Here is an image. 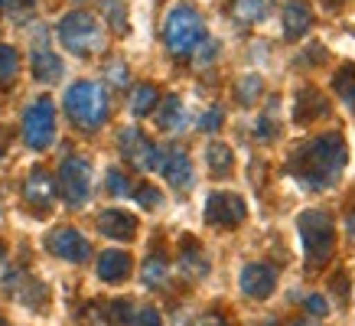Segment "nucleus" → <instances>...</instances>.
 I'll return each mask as SVG.
<instances>
[{
  "label": "nucleus",
  "mask_w": 355,
  "mask_h": 326,
  "mask_svg": "<svg viewBox=\"0 0 355 326\" xmlns=\"http://www.w3.org/2000/svg\"><path fill=\"white\" fill-rule=\"evenodd\" d=\"M345 163H349V147H345L343 134H320L313 141L297 144L287 157V173L297 180L300 186L320 193V189H329V186L339 183Z\"/></svg>",
  "instance_id": "nucleus-1"
},
{
  "label": "nucleus",
  "mask_w": 355,
  "mask_h": 326,
  "mask_svg": "<svg viewBox=\"0 0 355 326\" xmlns=\"http://www.w3.org/2000/svg\"><path fill=\"white\" fill-rule=\"evenodd\" d=\"M108 111H111V98L98 82L82 78L76 85H69V92H65V114H69V121L76 128L98 130L108 121Z\"/></svg>",
  "instance_id": "nucleus-2"
},
{
  "label": "nucleus",
  "mask_w": 355,
  "mask_h": 326,
  "mask_svg": "<svg viewBox=\"0 0 355 326\" xmlns=\"http://www.w3.org/2000/svg\"><path fill=\"white\" fill-rule=\"evenodd\" d=\"M205 40V23L199 17L196 7L189 3H180L166 13V23H163V43L176 59H189V55L199 53V46Z\"/></svg>",
  "instance_id": "nucleus-3"
},
{
  "label": "nucleus",
  "mask_w": 355,
  "mask_h": 326,
  "mask_svg": "<svg viewBox=\"0 0 355 326\" xmlns=\"http://www.w3.org/2000/svg\"><path fill=\"white\" fill-rule=\"evenodd\" d=\"M297 235L303 241V255H306V264L310 268H320L333 258L336 251V228L333 218L320 212V209H306L297 216Z\"/></svg>",
  "instance_id": "nucleus-4"
},
{
  "label": "nucleus",
  "mask_w": 355,
  "mask_h": 326,
  "mask_svg": "<svg viewBox=\"0 0 355 326\" xmlns=\"http://www.w3.org/2000/svg\"><path fill=\"white\" fill-rule=\"evenodd\" d=\"M59 43H62L72 55L88 59V55L101 53V49L108 46V36H105L101 23H98L92 13L72 10V13H65L62 20H59Z\"/></svg>",
  "instance_id": "nucleus-5"
},
{
  "label": "nucleus",
  "mask_w": 355,
  "mask_h": 326,
  "mask_svg": "<svg viewBox=\"0 0 355 326\" xmlns=\"http://www.w3.org/2000/svg\"><path fill=\"white\" fill-rule=\"evenodd\" d=\"M23 141L30 151H46L55 141V105L49 98L33 101L23 114Z\"/></svg>",
  "instance_id": "nucleus-6"
},
{
  "label": "nucleus",
  "mask_w": 355,
  "mask_h": 326,
  "mask_svg": "<svg viewBox=\"0 0 355 326\" xmlns=\"http://www.w3.org/2000/svg\"><path fill=\"white\" fill-rule=\"evenodd\" d=\"M59 193L72 209L85 206L92 196V163L85 157H69L59 166Z\"/></svg>",
  "instance_id": "nucleus-7"
},
{
  "label": "nucleus",
  "mask_w": 355,
  "mask_h": 326,
  "mask_svg": "<svg viewBox=\"0 0 355 326\" xmlns=\"http://www.w3.org/2000/svg\"><path fill=\"white\" fill-rule=\"evenodd\" d=\"M118 151L134 170H140V173H144V170H157V163H160V147H157L140 128H134V124L121 130Z\"/></svg>",
  "instance_id": "nucleus-8"
},
{
  "label": "nucleus",
  "mask_w": 355,
  "mask_h": 326,
  "mask_svg": "<svg viewBox=\"0 0 355 326\" xmlns=\"http://www.w3.org/2000/svg\"><path fill=\"white\" fill-rule=\"evenodd\" d=\"M248 218V206L238 193H212L205 199V222L216 228H235Z\"/></svg>",
  "instance_id": "nucleus-9"
},
{
  "label": "nucleus",
  "mask_w": 355,
  "mask_h": 326,
  "mask_svg": "<svg viewBox=\"0 0 355 326\" xmlns=\"http://www.w3.org/2000/svg\"><path fill=\"white\" fill-rule=\"evenodd\" d=\"M46 248L53 251L55 258L69 261V264H85L88 255H92V245H88V239L82 235V232H76V228H53L49 232V239H46Z\"/></svg>",
  "instance_id": "nucleus-10"
},
{
  "label": "nucleus",
  "mask_w": 355,
  "mask_h": 326,
  "mask_svg": "<svg viewBox=\"0 0 355 326\" xmlns=\"http://www.w3.org/2000/svg\"><path fill=\"white\" fill-rule=\"evenodd\" d=\"M23 199H26V206L36 212V216H46L55 203V180L46 170H30L26 176V183H23Z\"/></svg>",
  "instance_id": "nucleus-11"
},
{
  "label": "nucleus",
  "mask_w": 355,
  "mask_h": 326,
  "mask_svg": "<svg viewBox=\"0 0 355 326\" xmlns=\"http://www.w3.org/2000/svg\"><path fill=\"white\" fill-rule=\"evenodd\" d=\"M166 176V183L173 189H189L193 186V160H189V153L180 151V147H166L160 153V163H157Z\"/></svg>",
  "instance_id": "nucleus-12"
},
{
  "label": "nucleus",
  "mask_w": 355,
  "mask_h": 326,
  "mask_svg": "<svg viewBox=\"0 0 355 326\" xmlns=\"http://www.w3.org/2000/svg\"><path fill=\"white\" fill-rule=\"evenodd\" d=\"M274 287H277V271H274L270 264L254 261V264H245V268H241V291H245L248 297L268 300L270 293H274Z\"/></svg>",
  "instance_id": "nucleus-13"
},
{
  "label": "nucleus",
  "mask_w": 355,
  "mask_h": 326,
  "mask_svg": "<svg viewBox=\"0 0 355 326\" xmlns=\"http://www.w3.org/2000/svg\"><path fill=\"white\" fill-rule=\"evenodd\" d=\"M98 232L108 235V239H118V241H130L137 235V218L124 212V209H105L98 216Z\"/></svg>",
  "instance_id": "nucleus-14"
},
{
  "label": "nucleus",
  "mask_w": 355,
  "mask_h": 326,
  "mask_svg": "<svg viewBox=\"0 0 355 326\" xmlns=\"http://www.w3.org/2000/svg\"><path fill=\"white\" fill-rule=\"evenodd\" d=\"M130 268H134V261H130L128 251H101L98 255V277L105 284H124L130 277Z\"/></svg>",
  "instance_id": "nucleus-15"
},
{
  "label": "nucleus",
  "mask_w": 355,
  "mask_h": 326,
  "mask_svg": "<svg viewBox=\"0 0 355 326\" xmlns=\"http://www.w3.org/2000/svg\"><path fill=\"white\" fill-rule=\"evenodd\" d=\"M313 26V10L306 0H287L284 7V36L287 40H300Z\"/></svg>",
  "instance_id": "nucleus-16"
},
{
  "label": "nucleus",
  "mask_w": 355,
  "mask_h": 326,
  "mask_svg": "<svg viewBox=\"0 0 355 326\" xmlns=\"http://www.w3.org/2000/svg\"><path fill=\"white\" fill-rule=\"evenodd\" d=\"M30 62H33V78L43 82V85H53V82L62 78V59H59L49 46H36L30 55Z\"/></svg>",
  "instance_id": "nucleus-17"
},
{
  "label": "nucleus",
  "mask_w": 355,
  "mask_h": 326,
  "mask_svg": "<svg viewBox=\"0 0 355 326\" xmlns=\"http://www.w3.org/2000/svg\"><path fill=\"white\" fill-rule=\"evenodd\" d=\"M7 291L20 300V304H26V307H40L46 304V287L36 277H26V274H10L7 277Z\"/></svg>",
  "instance_id": "nucleus-18"
},
{
  "label": "nucleus",
  "mask_w": 355,
  "mask_h": 326,
  "mask_svg": "<svg viewBox=\"0 0 355 326\" xmlns=\"http://www.w3.org/2000/svg\"><path fill=\"white\" fill-rule=\"evenodd\" d=\"M326 114H329V101L316 88L297 92V124H313L316 118H326Z\"/></svg>",
  "instance_id": "nucleus-19"
},
{
  "label": "nucleus",
  "mask_w": 355,
  "mask_h": 326,
  "mask_svg": "<svg viewBox=\"0 0 355 326\" xmlns=\"http://www.w3.org/2000/svg\"><path fill=\"white\" fill-rule=\"evenodd\" d=\"M180 268H183L186 277H205L209 274V261L202 255V245L196 239H183V255H180Z\"/></svg>",
  "instance_id": "nucleus-20"
},
{
  "label": "nucleus",
  "mask_w": 355,
  "mask_h": 326,
  "mask_svg": "<svg viewBox=\"0 0 355 326\" xmlns=\"http://www.w3.org/2000/svg\"><path fill=\"white\" fill-rule=\"evenodd\" d=\"M157 105H160V88L153 85V82L134 85V92H130V114L134 118H147Z\"/></svg>",
  "instance_id": "nucleus-21"
},
{
  "label": "nucleus",
  "mask_w": 355,
  "mask_h": 326,
  "mask_svg": "<svg viewBox=\"0 0 355 326\" xmlns=\"http://www.w3.org/2000/svg\"><path fill=\"white\" fill-rule=\"evenodd\" d=\"M157 128L160 130H183L186 128V108L176 95H166L157 111Z\"/></svg>",
  "instance_id": "nucleus-22"
},
{
  "label": "nucleus",
  "mask_w": 355,
  "mask_h": 326,
  "mask_svg": "<svg viewBox=\"0 0 355 326\" xmlns=\"http://www.w3.org/2000/svg\"><path fill=\"white\" fill-rule=\"evenodd\" d=\"M205 163H209V170H212L216 176H228L232 173V166H235V153H232L228 144L212 141L209 147H205Z\"/></svg>",
  "instance_id": "nucleus-23"
},
{
  "label": "nucleus",
  "mask_w": 355,
  "mask_h": 326,
  "mask_svg": "<svg viewBox=\"0 0 355 326\" xmlns=\"http://www.w3.org/2000/svg\"><path fill=\"white\" fill-rule=\"evenodd\" d=\"M232 17L241 26H254L268 17V0H232Z\"/></svg>",
  "instance_id": "nucleus-24"
},
{
  "label": "nucleus",
  "mask_w": 355,
  "mask_h": 326,
  "mask_svg": "<svg viewBox=\"0 0 355 326\" xmlns=\"http://www.w3.org/2000/svg\"><path fill=\"white\" fill-rule=\"evenodd\" d=\"M140 277H144V284H147V287H163V284H166V277H170V261L163 258L160 251H153L150 258L144 261V271H140Z\"/></svg>",
  "instance_id": "nucleus-25"
},
{
  "label": "nucleus",
  "mask_w": 355,
  "mask_h": 326,
  "mask_svg": "<svg viewBox=\"0 0 355 326\" xmlns=\"http://www.w3.org/2000/svg\"><path fill=\"white\" fill-rule=\"evenodd\" d=\"M20 76V55L7 43H0V88H10Z\"/></svg>",
  "instance_id": "nucleus-26"
},
{
  "label": "nucleus",
  "mask_w": 355,
  "mask_h": 326,
  "mask_svg": "<svg viewBox=\"0 0 355 326\" xmlns=\"http://www.w3.org/2000/svg\"><path fill=\"white\" fill-rule=\"evenodd\" d=\"M333 92L355 111V65H343L333 76Z\"/></svg>",
  "instance_id": "nucleus-27"
},
{
  "label": "nucleus",
  "mask_w": 355,
  "mask_h": 326,
  "mask_svg": "<svg viewBox=\"0 0 355 326\" xmlns=\"http://www.w3.org/2000/svg\"><path fill=\"white\" fill-rule=\"evenodd\" d=\"M101 10H105V17H108V23H111V30L118 33V36H124V33L130 30L124 0H101Z\"/></svg>",
  "instance_id": "nucleus-28"
},
{
  "label": "nucleus",
  "mask_w": 355,
  "mask_h": 326,
  "mask_svg": "<svg viewBox=\"0 0 355 326\" xmlns=\"http://www.w3.org/2000/svg\"><path fill=\"white\" fill-rule=\"evenodd\" d=\"M261 92H264V82H261V76H241L235 82V98L241 101V105H254L261 98Z\"/></svg>",
  "instance_id": "nucleus-29"
},
{
  "label": "nucleus",
  "mask_w": 355,
  "mask_h": 326,
  "mask_svg": "<svg viewBox=\"0 0 355 326\" xmlns=\"http://www.w3.org/2000/svg\"><path fill=\"white\" fill-rule=\"evenodd\" d=\"M33 7H36V0H3V10L10 13L13 23H26V20H30Z\"/></svg>",
  "instance_id": "nucleus-30"
},
{
  "label": "nucleus",
  "mask_w": 355,
  "mask_h": 326,
  "mask_svg": "<svg viewBox=\"0 0 355 326\" xmlns=\"http://www.w3.org/2000/svg\"><path fill=\"white\" fill-rule=\"evenodd\" d=\"M254 134H258L261 141H270V137L277 134V101L270 105L268 114H261V118H258V128H254Z\"/></svg>",
  "instance_id": "nucleus-31"
},
{
  "label": "nucleus",
  "mask_w": 355,
  "mask_h": 326,
  "mask_svg": "<svg viewBox=\"0 0 355 326\" xmlns=\"http://www.w3.org/2000/svg\"><path fill=\"white\" fill-rule=\"evenodd\" d=\"M134 196H137V203L144 209H157L163 203V193L157 189V186H150V183H144V186H137L134 189Z\"/></svg>",
  "instance_id": "nucleus-32"
},
{
  "label": "nucleus",
  "mask_w": 355,
  "mask_h": 326,
  "mask_svg": "<svg viewBox=\"0 0 355 326\" xmlns=\"http://www.w3.org/2000/svg\"><path fill=\"white\" fill-rule=\"evenodd\" d=\"M134 304L130 300H118V304H108V316L114 323H134Z\"/></svg>",
  "instance_id": "nucleus-33"
},
{
  "label": "nucleus",
  "mask_w": 355,
  "mask_h": 326,
  "mask_svg": "<svg viewBox=\"0 0 355 326\" xmlns=\"http://www.w3.org/2000/svg\"><path fill=\"white\" fill-rule=\"evenodd\" d=\"M222 118H225V111H222V108H209V111L202 114V118H199V130L212 134V130L222 128Z\"/></svg>",
  "instance_id": "nucleus-34"
},
{
  "label": "nucleus",
  "mask_w": 355,
  "mask_h": 326,
  "mask_svg": "<svg viewBox=\"0 0 355 326\" xmlns=\"http://www.w3.org/2000/svg\"><path fill=\"white\" fill-rule=\"evenodd\" d=\"M130 326H163V320L153 307H140L137 314H134V323Z\"/></svg>",
  "instance_id": "nucleus-35"
},
{
  "label": "nucleus",
  "mask_w": 355,
  "mask_h": 326,
  "mask_svg": "<svg viewBox=\"0 0 355 326\" xmlns=\"http://www.w3.org/2000/svg\"><path fill=\"white\" fill-rule=\"evenodd\" d=\"M108 189H111L114 196H128V193H130L128 176L121 173V170H108Z\"/></svg>",
  "instance_id": "nucleus-36"
},
{
  "label": "nucleus",
  "mask_w": 355,
  "mask_h": 326,
  "mask_svg": "<svg viewBox=\"0 0 355 326\" xmlns=\"http://www.w3.org/2000/svg\"><path fill=\"white\" fill-rule=\"evenodd\" d=\"M306 310H310V316H326L329 314V304H326V297H320V293H310L306 297Z\"/></svg>",
  "instance_id": "nucleus-37"
},
{
  "label": "nucleus",
  "mask_w": 355,
  "mask_h": 326,
  "mask_svg": "<svg viewBox=\"0 0 355 326\" xmlns=\"http://www.w3.org/2000/svg\"><path fill=\"white\" fill-rule=\"evenodd\" d=\"M193 326H232L225 320L222 314H216V310H209V314H202V316H196L193 320Z\"/></svg>",
  "instance_id": "nucleus-38"
},
{
  "label": "nucleus",
  "mask_w": 355,
  "mask_h": 326,
  "mask_svg": "<svg viewBox=\"0 0 355 326\" xmlns=\"http://www.w3.org/2000/svg\"><path fill=\"white\" fill-rule=\"evenodd\" d=\"M108 78H111V82H114V85H128V65H124V62H111L108 65Z\"/></svg>",
  "instance_id": "nucleus-39"
},
{
  "label": "nucleus",
  "mask_w": 355,
  "mask_h": 326,
  "mask_svg": "<svg viewBox=\"0 0 355 326\" xmlns=\"http://www.w3.org/2000/svg\"><path fill=\"white\" fill-rule=\"evenodd\" d=\"M345 232H349V241L355 245V212H352L349 218H345Z\"/></svg>",
  "instance_id": "nucleus-40"
},
{
  "label": "nucleus",
  "mask_w": 355,
  "mask_h": 326,
  "mask_svg": "<svg viewBox=\"0 0 355 326\" xmlns=\"http://www.w3.org/2000/svg\"><path fill=\"white\" fill-rule=\"evenodd\" d=\"M3 271H7V245L0 241V277H3Z\"/></svg>",
  "instance_id": "nucleus-41"
},
{
  "label": "nucleus",
  "mask_w": 355,
  "mask_h": 326,
  "mask_svg": "<svg viewBox=\"0 0 355 326\" xmlns=\"http://www.w3.org/2000/svg\"><path fill=\"white\" fill-rule=\"evenodd\" d=\"M323 3H326V7H329V10H339V7H343L345 0H323Z\"/></svg>",
  "instance_id": "nucleus-42"
},
{
  "label": "nucleus",
  "mask_w": 355,
  "mask_h": 326,
  "mask_svg": "<svg viewBox=\"0 0 355 326\" xmlns=\"http://www.w3.org/2000/svg\"><path fill=\"white\" fill-rule=\"evenodd\" d=\"M293 326H320V323H313V320H297Z\"/></svg>",
  "instance_id": "nucleus-43"
},
{
  "label": "nucleus",
  "mask_w": 355,
  "mask_h": 326,
  "mask_svg": "<svg viewBox=\"0 0 355 326\" xmlns=\"http://www.w3.org/2000/svg\"><path fill=\"white\" fill-rule=\"evenodd\" d=\"M0 326H10V323H7V320H3V316H0Z\"/></svg>",
  "instance_id": "nucleus-44"
},
{
  "label": "nucleus",
  "mask_w": 355,
  "mask_h": 326,
  "mask_svg": "<svg viewBox=\"0 0 355 326\" xmlns=\"http://www.w3.org/2000/svg\"><path fill=\"white\" fill-rule=\"evenodd\" d=\"M264 326H277V323H264Z\"/></svg>",
  "instance_id": "nucleus-45"
},
{
  "label": "nucleus",
  "mask_w": 355,
  "mask_h": 326,
  "mask_svg": "<svg viewBox=\"0 0 355 326\" xmlns=\"http://www.w3.org/2000/svg\"><path fill=\"white\" fill-rule=\"evenodd\" d=\"M0 10H3V0H0Z\"/></svg>",
  "instance_id": "nucleus-46"
},
{
  "label": "nucleus",
  "mask_w": 355,
  "mask_h": 326,
  "mask_svg": "<svg viewBox=\"0 0 355 326\" xmlns=\"http://www.w3.org/2000/svg\"><path fill=\"white\" fill-rule=\"evenodd\" d=\"M78 3H82V0H78Z\"/></svg>",
  "instance_id": "nucleus-47"
}]
</instances>
